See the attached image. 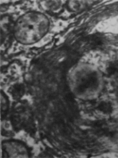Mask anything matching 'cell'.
<instances>
[{
    "mask_svg": "<svg viewBox=\"0 0 118 158\" xmlns=\"http://www.w3.org/2000/svg\"><path fill=\"white\" fill-rule=\"evenodd\" d=\"M2 153L6 155L4 156H14V157H24V156H29L28 151L26 146L19 142L15 141H10V142H5L2 143Z\"/></svg>",
    "mask_w": 118,
    "mask_h": 158,
    "instance_id": "7a4b0ae2",
    "label": "cell"
},
{
    "mask_svg": "<svg viewBox=\"0 0 118 158\" xmlns=\"http://www.w3.org/2000/svg\"><path fill=\"white\" fill-rule=\"evenodd\" d=\"M98 84V78L97 74L93 72H89L80 77L77 82L76 90L79 93H85L86 91L93 90Z\"/></svg>",
    "mask_w": 118,
    "mask_h": 158,
    "instance_id": "3957f363",
    "label": "cell"
},
{
    "mask_svg": "<svg viewBox=\"0 0 118 158\" xmlns=\"http://www.w3.org/2000/svg\"><path fill=\"white\" fill-rule=\"evenodd\" d=\"M13 27L14 25L12 23L11 17L8 16H4L1 19V29H2V39L4 36V35H7L10 34V32H13Z\"/></svg>",
    "mask_w": 118,
    "mask_h": 158,
    "instance_id": "277c9868",
    "label": "cell"
},
{
    "mask_svg": "<svg viewBox=\"0 0 118 158\" xmlns=\"http://www.w3.org/2000/svg\"><path fill=\"white\" fill-rule=\"evenodd\" d=\"M49 26V20L44 14L30 12L17 20L13 27V34L22 44H34L46 34Z\"/></svg>",
    "mask_w": 118,
    "mask_h": 158,
    "instance_id": "6da1fadb",
    "label": "cell"
},
{
    "mask_svg": "<svg viewBox=\"0 0 118 158\" xmlns=\"http://www.w3.org/2000/svg\"><path fill=\"white\" fill-rule=\"evenodd\" d=\"M97 110L102 112V113L108 114L112 113V104L110 102H108V101H101L97 106Z\"/></svg>",
    "mask_w": 118,
    "mask_h": 158,
    "instance_id": "8992f818",
    "label": "cell"
},
{
    "mask_svg": "<svg viewBox=\"0 0 118 158\" xmlns=\"http://www.w3.org/2000/svg\"><path fill=\"white\" fill-rule=\"evenodd\" d=\"M9 92L11 93L12 96L15 99L22 98V96L25 93V86L22 84L17 83L11 86L9 90Z\"/></svg>",
    "mask_w": 118,
    "mask_h": 158,
    "instance_id": "5b68a950",
    "label": "cell"
},
{
    "mask_svg": "<svg viewBox=\"0 0 118 158\" xmlns=\"http://www.w3.org/2000/svg\"><path fill=\"white\" fill-rule=\"evenodd\" d=\"M9 108V101L7 100V97L4 95L3 92H1V111H2V116L4 115L7 113Z\"/></svg>",
    "mask_w": 118,
    "mask_h": 158,
    "instance_id": "52a82bcc",
    "label": "cell"
},
{
    "mask_svg": "<svg viewBox=\"0 0 118 158\" xmlns=\"http://www.w3.org/2000/svg\"><path fill=\"white\" fill-rule=\"evenodd\" d=\"M107 73L110 76L118 77V61L111 63L107 68Z\"/></svg>",
    "mask_w": 118,
    "mask_h": 158,
    "instance_id": "ba28073f",
    "label": "cell"
}]
</instances>
